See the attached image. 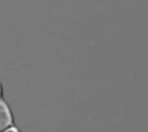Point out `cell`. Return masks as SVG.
I'll return each mask as SVG.
<instances>
[{
    "instance_id": "1",
    "label": "cell",
    "mask_w": 148,
    "mask_h": 132,
    "mask_svg": "<svg viewBox=\"0 0 148 132\" xmlns=\"http://www.w3.org/2000/svg\"><path fill=\"white\" fill-rule=\"evenodd\" d=\"M10 125H14L13 113L8 104L3 100H1L0 101V131H2L3 129Z\"/></svg>"
},
{
    "instance_id": "2",
    "label": "cell",
    "mask_w": 148,
    "mask_h": 132,
    "mask_svg": "<svg viewBox=\"0 0 148 132\" xmlns=\"http://www.w3.org/2000/svg\"><path fill=\"white\" fill-rule=\"evenodd\" d=\"M0 132H20V130H18L16 126L10 125V126H8V127L3 129V130H2V131H0Z\"/></svg>"
},
{
    "instance_id": "3",
    "label": "cell",
    "mask_w": 148,
    "mask_h": 132,
    "mask_svg": "<svg viewBox=\"0 0 148 132\" xmlns=\"http://www.w3.org/2000/svg\"><path fill=\"white\" fill-rule=\"evenodd\" d=\"M2 100V87H1V85H0V101Z\"/></svg>"
}]
</instances>
